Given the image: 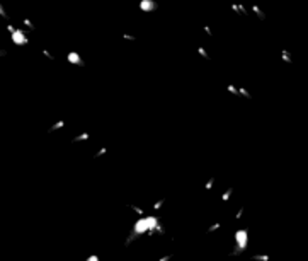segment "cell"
<instances>
[{"label": "cell", "instance_id": "cell-9", "mask_svg": "<svg viewBox=\"0 0 308 261\" xmlns=\"http://www.w3.org/2000/svg\"><path fill=\"white\" fill-rule=\"evenodd\" d=\"M63 126H65V121H63V119H58L56 123H53V125L48 128V132H49V133H51V132H56V130L63 128Z\"/></svg>", "mask_w": 308, "mask_h": 261}, {"label": "cell", "instance_id": "cell-24", "mask_svg": "<svg viewBox=\"0 0 308 261\" xmlns=\"http://www.w3.org/2000/svg\"><path fill=\"white\" fill-rule=\"evenodd\" d=\"M43 55H44L46 58H49V60H55V55H51V53H49L46 48H43Z\"/></svg>", "mask_w": 308, "mask_h": 261}, {"label": "cell", "instance_id": "cell-5", "mask_svg": "<svg viewBox=\"0 0 308 261\" xmlns=\"http://www.w3.org/2000/svg\"><path fill=\"white\" fill-rule=\"evenodd\" d=\"M145 219H147V225H148V235H153V229L157 227V224H160V219L155 215H147L145 213Z\"/></svg>", "mask_w": 308, "mask_h": 261}, {"label": "cell", "instance_id": "cell-11", "mask_svg": "<svg viewBox=\"0 0 308 261\" xmlns=\"http://www.w3.org/2000/svg\"><path fill=\"white\" fill-rule=\"evenodd\" d=\"M231 195H233V188H226V191H225V193L222 195V201H225V203H226L228 200H230V198H231Z\"/></svg>", "mask_w": 308, "mask_h": 261}, {"label": "cell", "instance_id": "cell-1", "mask_svg": "<svg viewBox=\"0 0 308 261\" xmlns=\"http://www.w3.org/2000/svg\"><path fill=\"white\" fill-rule=\"evenodd\" d=\"M249 246V230L247 229H238L235 230V248L231 251V256H238L245 253Z\"/></svg>", "mask_w": 308, "mask_h": 261}, {"label": "cell", "instance_id": "cell-16", "mask_svg": "<svg viewBox=\"0 0 308 261\" xmlns=\"http://www.w3.org/2000/svg\"><path fill=\"white\" fill-rule=\"evenodd\" d=\"M198 53H199V56L201 58H204V60H211V56L208 55V51H206L203 46H198Z\"/></svg>", "mask_w": 308, "mask_h": 261}, {"label": "cell", "instance_id": "cell-25", "mask_svg": "<svg viewBox=\"0 0 308 261\" xmlns=\"http://www.w3.org/2000/svg\"><path fill=\"white\" fill-rule=\"evenodd\" d=\"M174 256L172 254H165V256H160V258H157V261H170Z\"/></svg>", "mask_w": 308, "mask_h": 261}, {"label": "cell", "instance_id": "cell-7", "mask_svg": "<svg viewBox=\"0 0 308 261\" xmlns=\"http://www.w3.org/2000/svg\"><path fill=\"white\" fill-rule=\"evenodd\" d=\"M90 138V135H89V132H82L80 135H77V137H73L72 138V143H78V142H87V140Z\"/></svg>", "mask_w": 308, "mask_h": 261}, {"label": "cell", "instance_id": "cell-8", "mask_svg": "<svg viewBox=\"0 0 308 261\" xmlns=\"http://www.w3.org/2000/svg\"><path fill=\"white\" fill-rule=\"evenodd\" d=\"M252 12L255 14V16L259 17L260 21H266V14H264L262 10H260V7L257 5V3H252Z\"/></svg>", "mask_w": 308, "mask_h": 261}, {"label": "cell", "instance_id": "cell-2", "mask_svg": "<svg viewBox=\"0 0 308 261\" xmlns=\"http://www.w3.org/2000/svg\"><path fill=\"white\" fill-rule=\"evenodd\" d=\"M10 41H12L16 46H26L29 43V39L26 38V31H24V29L16 27L12 32H10Z\"/></svg>", "mask_w": 308, "mask_h": 261}, {"label": "cell", "instance_id": "cell-15", "mask_svg": "<svg viewBox=\"0 0 308 261\" xmlns=\"http://www.w3.org/2000/svg\"><path fill=\"white\" fill-rule=\"evenodd\" d=\"M165 201H167V198H160V200H157V201L153 203V205H152V210H160L162 206H164Z\"/></svg>", "mask_w": 308, "mask_h": 261}, {"label": "cell", "instance_id": "cell-29", "mask_svg": "<svg viewBox=\"0 0 308 261\" xmlns=\"http://www.w3.org/2000/svg\"><path fill=\"white\" fill-rule=\"evenodd\" d=\"M7 55V51H5V50H0V58H2V56H5Z\"/></svg>", "mask_w": 308, "mask_h": 261}, {"label": "cell", "instance_id": "cell-28", "mask_svg": "<svg viewBox=\"0 0 308 261\" xmlns=\"http://www.w3.org/2000/svg\"><path fill=\"white\" fill-rule=\"evenodd\" d=\"M203 29H204V32L208 36H213V31H211V27H209V26H203Z\"/></svg>", "mask_w": 308, "mask_h": 261}, {"label": "cell", "instance_id": "cell-26", "mask_svg": "<svg viewBox=\"0 0 308 261\" xmlns=\"http://www.w3.org/2000/svg\"><path fill=\"white\" fill-rule=\"evenodd\" d=\"M87 261H100V258L97 254H89L87 256Z\"/></svg>", "mask_w": 308, "mask_h": 261}, {"label": "cell", "instance_id": "cell-20", "mask_svg": "<svg viewBox=\"0 0 308 261\" xmlns=\"http://www.w3.org/2000/svg\"><path fill=\"white\" fill-rule=\"evenodd\" d=\"M213 186H215V177H209V179L206 181V184H204V191L213 190Z\"/></svg>", "mask_w": 308, "mask_h": 261}, {"label": "cell", "instance_id": "cell-23", "mask_svg": "<svg viewBox=\"0 0 308 261\" xmlns=\"http://www.w3.org/2000/svg\"><path fill=\"white\" fill-rule=\"evenodd\" d=\"M244 212H245V206H240V210H238V212L235 213V219L240 220V219H242V215H244Z\"/></svg>", "mask_w": 308, "mask_h": 261}, {"label": "cell", "instance_id": "cell-18", "mask_svg": "<svg viewBox=\"0 0 308 261\" xmlns=\"http://www.w3.org/2000/svg\"><path fill=\"white\" fill-rule=\"evenodd\" d=\"M222 229V222H215V224H211V225L208 227V232L211 234V232H216V230H220Z\"/></svg>", "mask_w": 308, "mask_h": 261}, {"label": "cell", "instance_id": "cell-21", "mask_svg": "<svg viewBox=\"0 0 308 261\" xmlns=\"http://www.w3.org/2000/svg\"><path fill=\"white\" fill-rule=\"evenodd\" d=\"M106 154H107V148H106V147H102V148H99V150L96 152L94 159H99V157H102V155H106Z\"/></svg>", "mask_w": 308, "mask_h": 261}, {"label": "cell", "instance_id": "cell-10", "mask_svg": "<svg viewBox=\"0 0 308 261\" xmlns=\"http://www.w3.org/2000/svg\"><path fill=\"white\" fill-rule=\"evenodd\" d=\"M281 58L286 61V63H293V56H291V53H289L288 50H284V48L281 50Z\"/></svg>", "mask_w": 308, "mask_h": 261}, {"label": "cell", "instance_id": "cell-27", "mask_svg": "<svg viewBox=\"0 0 308 261\" xmlns=\"http://www.w3.org/2000/svg\"><path fill=\"white\" fill-rule=\"evenodd\" d=\"M123 38L129 39V41H136V36H133V34H123Z\"/></svg>", "mask_w": 308, "mask_h": 261}, {"label": "cell", "instance_id": "cell-17", "mask_svg": "<svg viewBox=\"0 0 308 261\" xmlns=\"http://www.w3.org/2000/svg\"><path fill=\"white\" fill-rule=\"evenodd\" d=\"M254 261H269V254H252Z\"/></svg>", "mask_w": 308, "mask_h": 261}, {"label": "cell", "instance_id": "cell-22", "mask_svg": "<svg viewBox=\"0 0 308 261\" xmlns=\"http://www.w3.org/2000/svg\"><path fill=\"white\" fill-rule=\"evenodd\" d=\"M22 24L29 29H34V24H32V21H29L27 17H22Z\"/></svg>", "mask_w": 308, "mask_h": 261}, {"label": "cell", "instance_id": "cell-13", "mask_svg": "<svg viewBox=\"0 0 308 261\" xmlns=\"http://www.w3.org/2000/svg\"><path fill=\"white\" fill-rule=\"evenodd\" d=\"M237 90H238V96H242V97H245V99H252V96H250V92H249L247 89H244V87H237Z\"/></svg>", "mask_w": 308, "mask_h": 261}, {"label": "cell", "instance_id": "cell-12", "mask_svg": "<svg viewBox=\"0 0 308 261\" xmlns=\"http://www.w3.org/2000/svg\"><path fill=\"white\" fill-rule=\"evenodd\" d=\"M136 239H138V235H136L135 232H129V235L124 239V246H129V244H133V242H135Z\"/></svg>", "mask_w": 308, "mask_h": 261}, {"label": "cell", "instance_id": "cell-6", "mask_svg": "<svg viewBox=\"0 0 308 261\" xmlns=\"http://www.w3.org/2000/svg\"><path fill=\"white\" fill-rule=\"evenodd\" d=\"M67 60L70 61L72 65H78V67H84V65H85L84 60H82V56L78 55L77 51H70V53L67 55Z\"/></svg>", "mask_w": 308, "mask_h": 261}, {"label": "cell", "instance_id": "cell-14", "mask_svg": "<svg viewBox=\"0 0 308 261\" xmlns=\"http://www.w3.org/2000/svg\"><path fill=\"white\" fill-rule=\"evenodd\" d=\"M128 206H129V208H131L133 212L136 213V215H140V217L147 213V212H145V208H141V206H138V205H128Z\"/></svg>", "mask_w": 308, "mask_h": 261}, {"label": "cell", "instance_id": "cell-19", "mask_svg": "<svg viewBox=\"0 0 308 261\" xmlns=\"http://www.w3.org/2000/svg\"><path fill=\"white\" fill-rule=\"evenodd\" d=\"M226 92H230V94H233V96H238V90H237V87H235L233 84H226Z\"/></svg>", "mask_w": 308, "mask_h": 261}, {"label": "cell", "instance_id": "cell-3", "mask_svg": "<svg viewBox=\"0 0 308 261\" xmlns=\"http://www.w3.org/2000/svg\"><path fill=\"white\" fill-rule=\"evenodd\" d=\"M131 232H135L138 237L148 232V225H147V219H145V215H141V219H138L135 224H133V230Z\"/></svg>", "mask_w": 308, "mask_h": 261}, {"label": "cell", "instance_id": "cell-4", "mask_svg": "<svg viewBox=\"0 0 308 261\" xmlns=\"http://www.w3.org/2000/svg\"><path fill=\"white\" fill-rule=\"evenodd\" d=\"M138 7H140V10H143V12H153V10L158 9V3L155 2V0H140Z\"/></svg>", "mask_w": 308, "mask_h": 261}]
</instances>
